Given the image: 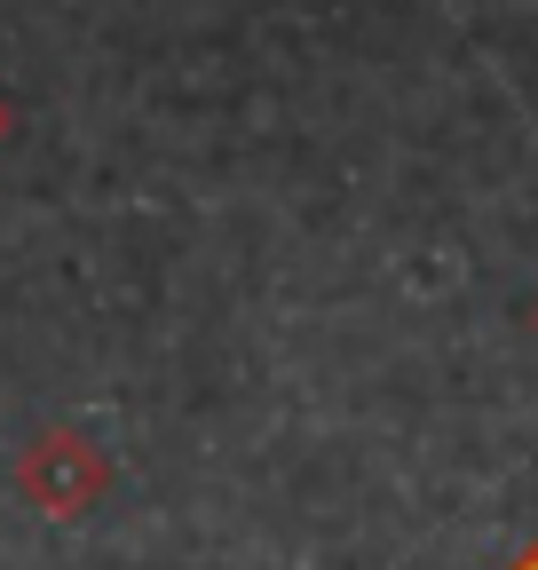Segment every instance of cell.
Returning a JSON list of instances; mask_svg holds the SVG:
<instances>
[{"label":"cell","instance_id":"7a4b0ae2","mask_svg":"<svg viewBox=\"0 0 538 570\" xmlns=\"http://www.w3.org/2000/svg\"><path fill=\"white\" fill-rule=\"evenodd\" d=\"M17 127H24V119H17V96L0 88V151H9V142H17Z\"/></svg>","mask_w":538,"mask_h":570},{"label":"cell","instance_id":"6da1fadb","mask_svg":"<svg viewBox=\"0 0 538 570\" xmlns=\"http://www.w3.org/2000/svg\"><path fill=\"white\" fill-rule=\"evenodd\" d=\"M103 491H111V452L72 420L40 428V436L17 452V499L32 515H48V523H80Z\"/></svg>","mask_w":538,"mask_h":570},{"label":"cell","instance_id":"277c9868","mask_svg":"<svg viewBox=\"0 0 538 570\" xmlns=\"http://www.w3.org/2000/svg\"><path fill=\"white\" fill-rule=\"evenodd\" d=\"M530 325H538V309H530Z\"/></svg>","mask_w":538,"mask_h":570},{"label":"cell","instance_id":"3957f363","mask_svg":"<svg viewBox=\"0 0 538 570\" xmlns=\"http://www.w3.org/2000/svg\"><path fill=\"white\" fill-rule=\"evenodd\" d=\"M507 570H538V547H522V554H515V562H507Z\"/></svg>","mask_w":538,"mask_h":570}]
</instances>
